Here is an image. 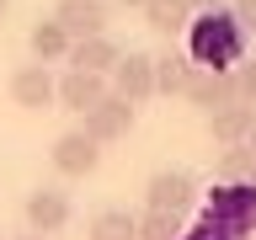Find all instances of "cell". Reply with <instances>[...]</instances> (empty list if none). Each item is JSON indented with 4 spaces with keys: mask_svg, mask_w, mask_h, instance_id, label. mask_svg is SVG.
<instances>
[{
    "mask_svg": "<svg viewBox=\"0 0 256 240\" xmlns=\"http://www.w3.org/2000/svg\"><path fill=\"white\" fill-rule=\"evenodd\" d=\"M144 203L155 208V214L182 219V214L198 203V182H192L187 171H155V176H150V187H144Z\"/></svg>",
    "mask_w": 256,
    "mask_h": 240,
    "instance_id": "6da1fadb",
    "label": "cell"
},
{
    "mask_svg": "<svg viewBox=\"0 0 256 240\" xmlns=\"http://www.w3.org/2000/svg\"><path fill=\"white\" fill-rule=\"evenodd\" d=\"M112 96H123L128 107H139L155 96V59L150 54H123L112 64Z\"/></svg>",
    "mask_w": 256,
    "mask_h": 240,
    "instance_id": "7a4b0ae2",
    "label": "cell"
},
{
    "mask_svg": "<svg viewBox=\"0 0 256 240\" xmlns=\"http://www.w3.org/2000/svg\"><path fill=\"white\" fill-rule=\"evenodd\" d=\"M128 128H134V107H128L123 96L107 91L91 112H86V128H80V134H86L91 144H112V139H123Z\"/></svg>",
    "mask_w": 256,
    "mask_h": 240,
    "instance_id": "3957f363",
    "label": "cell"
},
{
    "mask_svg": "<svg viewBox=\"0 0 256 240\" xmlns=\"http://www.w3.org/2000/svg\"><path fill=\"white\" fill-rule=\"evenodd\" d=\"M48 160H54V171H59V176H91L96 166H102V144H91L80 128H70V134L54 139Z\"/></svg>",
    "mask_w": 256,
    "mask_h": 240,
    "instance_id": "277c9868",
    "label": "cell"
},
{
    "mask_svg": "<svg viewBox=\"0 0 256 240\" xmlns=\"http://www.w3.org/2000/svg\"><path fill=\"white\" fill-rule=\"evenodd\" d=\"M70 192H59V187H38V192H27V224H32V235H59L64 224H70Z\"/></svg>",
    "mask_w": 256,
    "mask_h": 240,
    "instance_id": "5b68a950",
    "label": "cell"
},
{
    "mask_svg": "<svg viewBox=\"0 0 256 240\" xmlns=\"http://www.w3.org/2000/svg\"><path fill=\"white\" fill-rule=\"evenodd\" d=\"M54 22L70 32V43H86V38H102L107 32V6L102 0H59Z\"/></svg>",
    "mask_w": 256,
    "mask_h": 240,
    "instance_id": "8992f818",
    "label": "cell"
},
{
    "mask_svg": "<svg viewBox=\"0 0 256 240\" xmlns=\"http://www.w3.org/2000/svg\"><path fill=\"white\" fill-rule=\"evenodd\" d=\"M54 86H59V80L48 75V64H16L11 102H16V107H27V112H43V107H54Z\"/></svg>",
    "mask_w": 256,
    "mask_h": 240,
    "instance_id": "52a82bcc",
    "label": "cell"
},
{
    "mask_svg": "<svg viewBox=\"0 0 256 240\" xmlns=\"http://www.w3.org/2000/svg\"><path fill=\"white\" fill-rule=\"evenodd\" d=\"M123 59V54H118V43H112L107 32H102V38H86V43H70V70H75V75H102L107 80L112 75V64Z\"/></svg>",
    "mask_w": 256,
    "mask_h": 240,
    "instance_id": "ba28073f",
    "label": "cell"
},
{
    "mask_svg": "<svg viewBox=\"0 0 256 240\" xmlns=\"http://www.w3.org/2000/svg\"><path fill=\"white\" fill-rule=\"evenodd\" d=\"M102 96H107V80L102 75H75V70H70V75L54 86V102H64L70 112H91Z\"/></svg>",
    "mask_w": 256,
    "mask_h": 240,
    "instance_id": "9c48e42d",
    "label": "cell"
},
{
    "mask_svg": "<svg viewBox=\"0 0 256 240\" xmlns=\"http://www.w3.org/2000/svg\"><path fill=\"white\" fill-rule=\"evenodd\" d=\"M182 91H187L198 107H214V112L235 102V86H230V75H219V70H192Z\"/></svg>",
    "mask_w": 256,
    "mask_h": 240,
    "instance_id": "30bf717a",
    "label": "cell"
},
{
    "mask_svg": "<svg viewBox=\"0 0 256 240\" xmlns=\"http://www.w3.org/2000/svg\"><path fill=\"white\" fill-rule=\"evenodd\" d=\"M27 43H32V64H59V59H70V32H64L54 16L32 27Z\"/></svg>",
    "mask_w": 256,
    "mask_h": 240,
    "instance_id": "8fae6325",
    "label": "cell"
},
{
    "mask_svg": "<svg viewBox=\"0 0 256 240\" xmlns=\"http://www.w3.org/2000/svg\"><path fill=\"white\" fill-rule=\"evenodd\" d=\"M251 128H256V112H251V107H240V102H230V107L214 112V139L230 144V150L251 139Z\"/></svg>",
    "mask_w": 256,
    "mask_h": 240,
    "instance_id": "7c38bea8",
    "label": "cell"
},
{
    "mask_svg": "<svg viewBox=\"0 0 256 240\" xmlns=\"http://www.w3.org/2000/svg\"><path fill=\"white\" fill-rule=\"evenodd\" d=\"M86 240H139L134 235V214H128V208H102V214H91Z\"/></svg>",
    "mask_w": 256,
    "mask_h": 240,
    "instance_id": "4fadbf2b",
    "label": "cell"
},
{
    "mask_svg": "<svg viewBox=\"0 0 256 240\" xmlns=\"http://www.w3.org/2000/svg\"><path fill=\"white\" fill-rule=\"evenodd\" d=\"M187 75H192V59H187V54H176V48H171V54H160V59H155V91L176 96L182 86H187Z\"/></svg>",
    "mask_w": 256,
    "mask_h": 240,
    "instance_id": "5bb4252c",
    "label": "cell"
},
{
    "mask_svg": "<svg viewBox=\"0 0 256 240\" xmlns=\"http://www.w3.org/2000/svg\"><path fill=\"white\" fill-rule=\"evenodd\" d=\"M198 59H240V32L203 27V32H198Z\"/></svg>",
    "mask_w": 256,
    "mask_h": 240,
    "instance_id": "9a60e30c",
    "label": "cell"
},
{
    "mask_svg": "<svg viewBox=\"0 0 256 240\" xmlns=\"http://www.w3.org/2000/svg\"><path fill=\"white\" fill-rule=\"evenodd\" d=\"M144 16H150V27L166 32V38H176V32L187 27V11H182L176 0H150V6H144Z\"/></svg>",
    "mask_w": 256,
    "mask_h": 240,
    "instance_id": "2e32d148",
    "label": "cell"
},
{
    "mask_svg": "<svg viewBox=\"0 0 256 240\" xmlns=\"http://www.w3.org/2000/svg\"><path fill=\"white\" fill-rule=\"evenodd\" d=\"M176 224H182V219H171V214H155V208H150L144 219H134V235H139V240H176Z\"/></svg>",
    "mask_w": 256,
    "mask_h": 240,
    "instance_id": "e0dca14e",
    "label": "cell"
},
{
    "mask_svg": "<svg viewBox=\"0 0 256 240\" xmlns=\"http://www.w3.org/2000/svg\"><path fill=\"white\" fill-rule=\"evenodd\" d=\"M219 171L230 176V182H256V160H251V150H246V144H235V150H224Z\"/></svg>",
    "mask_w": 256,
    "mask_h": 240,
    "instance_id": "ac0fdd59",
    "label": "cell"
},
{
    "mask_svg": "<svg viewBox=\"0 0 256 240\" xmlns=\"http://www.w3.org/2000/svg\"><path fill=\"white\" fill-rule=\"evenodd\" d=\"M230 86H235V102H240V107H256V59H240L235 75H230Z\"/></svg>",
    "mask_w": 256,
    "mask_h": 240,
    "instance_id": "d6986e66",
    "label": "cell"
},
{
    "mask_svg": "<svg viewBox=\"0 0 256 240\" xmlns=\"http://www.w3.org/2000/svg\"><path fill=\"white\" fill-rule=\"evenodd\" d=\"M235 22L246 32H256V0H235Z\"/></svg>",
    "mask_w": 256,
    "mask_h": 240,
    "instance_id": "ffe728a7",
    "label": "cell"
},
{
    "mask_svg": "<svg viewBox=\"0 0 256 240\" xmlns=\"http://www.w3.org/2000/svg\"><path fill=\"white\" fill-rule=\"evenodd\" d=\"M176 6H182V11H192V6H208V0H176Z\"/></svg>",
    "mask_w": 256,
    "mask_h": 240,
    "instance_id": "44dd1931",
    "label": "cell"
},
{
    "mask_svg": "<svg viewBox=\"0 0 256 240\" xmlns=\"http://www.w3.org/2000/svg\"><path fill=\"white\" fill-rule=\"evenodd\" d=\"M246 150H251V160H256V128H251V139H246Z\"/></svg>",
    "mask_w": 256,
    "mask_h": 240,
    "instance_id": "7402d4cb",
    "label": "cell"
},
{
    "mask_svg": "<svg viewBox=\"0 0 256 240\" xmlns=\"http://www.w3.org/2000/svg\"><path fill=\"white\" fill-rule=\"evenodd\" d=\"M123 6H150V0H123Z\"/></svg>",
    "mask_w": 256,
    "mask_h": 240,
    "instance_id": "603a6c76",
    "label": "cell"
},
{
    "mask_svg": "<svg viewBox=\"0 0 256 240\" xmlns=\"http://www.w3.org/2000/svg\"><path fill=\"white\" fill-rule=\"evenodd\" d=\"M16 240H43V235H16Z\"/></svg>",
    "mask_w": 256,
    "mask_h": 240,
    "instance_id": "cb8c5ba5",
    "label": "cell"
},
{
    "mask_svg": "<svg viewBox=\"0 0 256 240\" xmlns=\"http://www.w3.org/2000/svg\"><path fill=\"white\" fill-rule=\"evenodd\" d=\"M0 11H6V0H0Z\"/></svg>",
    "mask_w": 256,
    "mask_h": 240,
    "instance_id": "d4e9b609",
    "label": "cell"
}]
</instances>
